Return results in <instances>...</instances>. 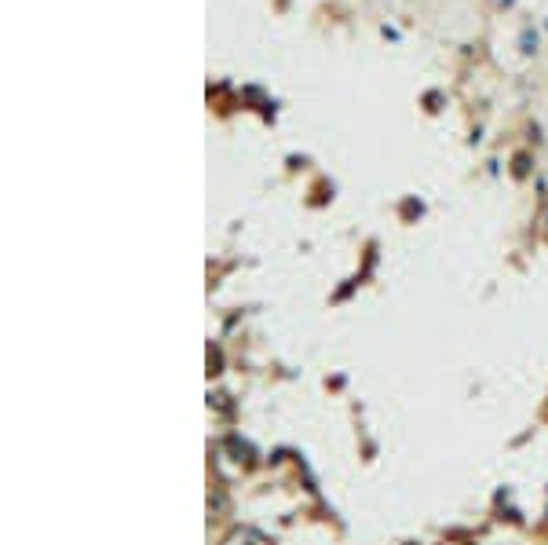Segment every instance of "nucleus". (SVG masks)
I'll use <instances>...</instances> for the list:
<instances>
[{"mask_svg":"<svg viewBox=\"0 0 548 545\" xmlns=\"http://www.w3.org/2000/svg\"><path fill=\"white\" fill-rule=\"evenodd\" d=\"M223 545H267V538L259 535V530H252V527H241V530H234Z\"/></svg>","mask_w":548,"mask_h":545,"instance_id":"1","label":"nucleus"}]
</instances>
